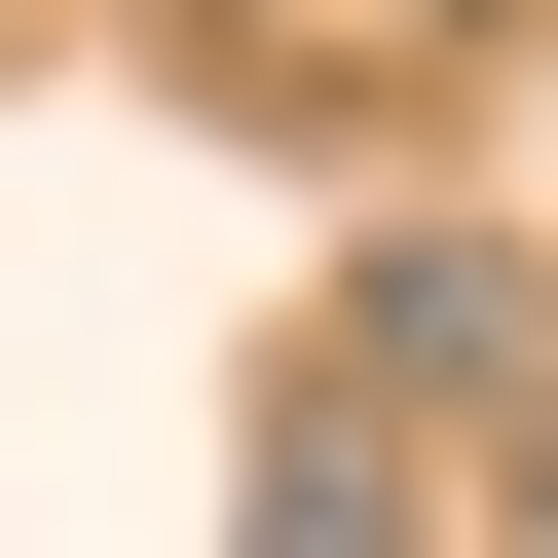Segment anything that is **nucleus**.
Returning <instances> with one entry per match:
<instances>
[{
	"label": "nucleus",
	"mask_w": 558,
	"mask_h": 558,
	"mask_svg": "<svg viewBox=\"0 0 558 558\" xmlns=\"http://www.w3.org/2000/svg\"><path fill=\"white\" fill-rule=\"evenodd\" d=\"M223 558H447V521H410V447H373V410H260V484H223Z\"/></svg>",
	"instance_id": "obj_3"
},
{
	"label": "nucleus",
	"mask_w": 558,
	"mask_h": 558,
	"mask_svg": "<svg viewBox=\"0 0 558 558\" xmlns=\"http://www.w3.org/2000/svg\"><path fill=\"white\" fill-rule=\"evenodd\" d=\"M149 38H186L223 112H410V75L484 38V0H149Z\"/></svg>",
	"instance_id": "obj_2"
},
{
	"label": "nucleus",
	"mask_w": 558,
	"mask_h": 558,
	"mask_svg": "<svg viewBox=\"0 0 558 558\" xmlns=\"http://www.w3.org/2000/svg\"><path fill=\"white\" fill-rule=\"evenodd\" d=\"M336 373H447V410H521V373H558V299H521L484 223H373V260H336Z\"/></svg>",
	"instance_id": "obj_1"
}]
</instances>
